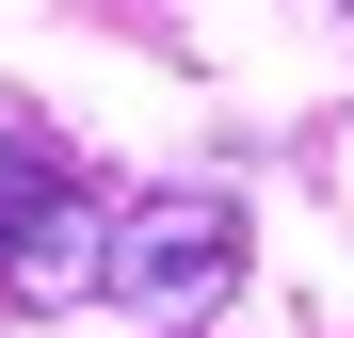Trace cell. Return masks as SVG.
Returning a JSON list of instances; mask_svg holds the SVG:
<instances>
[{
  "instance_id": "2",
  "label": "cell",
  "mask_w": 354,
  "mask_h": 338,
  "mask_svg": "<svg viewBox=\"0 0 354 338\" xmlns=\"http://www.w3.org/2000/svg\"><path fill=\"white\" fill-rule=\"evenodd\" d=\"M225 274H242V209L225 194H129L113 209V258H97L113 306H209Z\"/></svg>"
},
{
  "instance_id": "1",
  "label": "cell",
  "mask_w": 354,
  "mask_h": 338,
  "mask_svg": "<svg viewBox=\"0 0 354 338\" xmlns=\"http://www.w3.org/2000/svg\"><path fill=\"white\" fill-rule=\"evenodd\" d=\"M113 258V209L65 145H0V306H81Z\"/></svg>"
}]
</instances>
